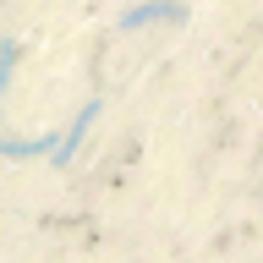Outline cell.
Instances as JSON below:
<instances>
[{
    "label": "cell",
    "mask_w": 263,
    "mask_h": 263,
    "mask_svg": "<svg viewBox=\"0 0 263 263\" xmlns=\"http://www.w3.org/2000/svg\"><path fill=\"white\" fill-rule=\"evenodd\" d=\"M154 22H181V6H176V0H143V6L121 11V33H132V28H154Z\"/></svg>",
    "instance_id": "6da1fadb"
},
{
    "label": "cell",
    "mask_w": 263,
    "mask_h": 263,
    "mask_svg": "<svg viewBox=\"0 0 263 263\" xmlns=\"http://www.w3.org/2000/svg\"><path fill=\"white\" fill-rule=\"evenodd\" d=\"M93 121H99V99H88V104L77 110V121H71V132L55 143V154H49V159H55V164H71V154H77V143L88 137V126H93Z\"/></svg>",
    "instance_id": "7a4b0ae2"
},
{
    "label": "cell",
    "mask_w": 263,
    "mask_h": 263,
    "mask_svg": "<svg viewBox=\"0 0 263 263\" xmlns=\"http://www.w3.org/2000/svg\"><path fill=\"white\" fill-rule=\"evenodd\" d=\"M33 154H55V137H28V143H16V137H0V159H33Z\"/></svg>",
    "instance_id": "3957f363"
}]
</instances>
